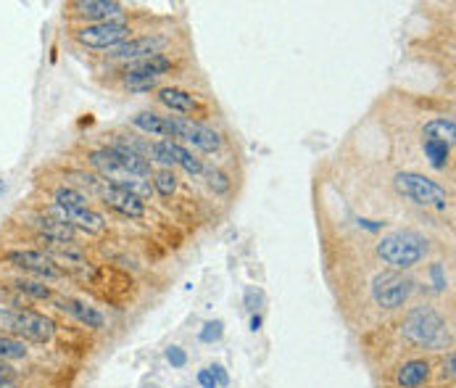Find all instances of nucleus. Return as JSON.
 <instances>
[{"label":"nucleus","instance_id":"nucleus-15","mask_svg":"<svg viewBox=\"0 0 456 388\" xmlns=\"http://www.w3.org/2000/svg\"><path fill=\"white\" fill-rule=\"evenodd\" d=\"M430 359L425 357H411L406 362L398 365V370L393 373V384L395 388H425L430 381Z\"/></svg>","mask_w":456,"mask_h":388},{"label":"nucleus","instance_id":"nucleus-28","mask_svg":"<svg viewBox=\"0 0 456 388\" xmlns=\"http://www.w3.org/2000/svg\"><path fill=\"white\" fill-rule=\"evenodd\" d=\"M246 301H248V310H256V301H259V293H254V291H248V293H246Z\"/></svg>","mask_w":456,"mask_h":388},{"label":"nucleus","instance_id":"nucleus-5","mask_svg":"<svg viewBox=\"0 0 456 388\" xmlns=\"http://www.w3.org/2000/svg\"><path fill=\"white\" fill-rule=\"evenodd\" d=\"M0 261L16 269L19 275L43 280V283H59L66 280V272L40 249H3Z\"/></svg>","mask_w":456,"mask_h":388},{"label":"nucleus","instance_id":"nucleus-4","mask_svg":"<svg viewBox=\"0 0 456 388\" xmlns=\"http://www.w3.org/2000/svg\"><path fill=\"white\" fill-rule=\"evenodd\" d=\"M393 186H395L398 194L403 195V198H409L417 206L438 209V211L452 209V194L441 183H436V180H430V177H425L419 172H406V169L395 172Z\"/></svg>","mask_w":456,"mask_h":388},{"label":"nucleus","instance_id":"nucleus-9","mask_svg":"<svg viewBox=\"0 0 456 388\" xmlns=\"http://www.w3.org/2000/svg\"><path fill=\"white\" fill-rule=\"evenodd\" d=\"M130 8L117 0H71L64 5V19L69 27H85V24H103L111 19L127 16Z\"/></svg>","mask_w":456,"mask_h":388},{"label":"nucleus","instance_id":"nucleus-13","mask_svg":"<svg viewBox=\"0 0 456 388\" xmlns=\"http://www.w3.org/2000/svg\"><path fill=\"white\" fill-rule=\"evenodd\" d=\"M51 304H53L56 310H61V312L69 315V318H74L79 325L90 327V330H101V327H106V318H103V312H101V310H95V307H90L87 301H82V299H77V296L56 293Z\"/></svg>","mask_w":456,"mask_h":388},{"label":"nucleus","instance_id":"nucleus-29","mask_svg":"<svg viewBox=\"0 0 456 388\" xmlns=\"http://www.w3.org/2000/svg\"><path fill=\"white\" fill-rule=\"evenodd\" d=\"M0 388H21V381H0Z\"/></svg>","mask_w":456,"mask_h":388},{"label":"nucleus","instance_id":"nucleus-21","mask_svg":"<svg viewBox=\"0 0 456 388\" xmlns=\"http://www.w3.org/2000/svg\"><path fill=\"white\" fill-rule=\"evenodd\" d=\"M153 191L161 198H172V194L177 191V177L172 169H159L153 172Z\"/></svg>","mask_w":456,"mask_h":388},{"label":"nucleus","instance_id":"nucleus-1","mask_svg":"<svg viewBox=\"0 0 456 388\" xmlns=\"http://www.w3.org/2000/svg\"><path fill=\"white\" fill-rule=\"evenodd\" d=\"M148 19V11H130L122 19H111L103 24H85V27H69V40L87 51H111L122 45L125 40L140 32V21Z\"/></svg>","mask_w":456,"mask_h":388},{"label":"nucleus","instance_id":"nucleus-19","mask_svg":"<svg viewBox=\"0 0 456 388\" xmlns=\"http://www.w3.org/2000/svg\"><path fill=\"white\" fill-rule=\"evenodd\" d=\"M172 153H175V167H183L188 175H193V177H200L203 175V161L193 156L185 145H180V143H172Z\"/></svg>","mask_w":456,"mask_h":388},{"label":"nucleus","instance_id":"nucleus-30","mask_svg":"<svg viewBox=\"0 0 456 388\" xmlns=\"http://www.w3.org/2000/svg\"><path fill=\"white\" fill-rule=\"evenodd\" d=\"M259 325H261V315H254V318H251V330H259Z\"/></svg>","mask_w":456,"mask_h":388},{"label":"nucleus","instance_id":"nucleus-27","mask_svg":"<svg viewBox=\"0 0 456 388\" xmlns=\"http://www.w3.org/2000/svg\"><path fill=\"white\" fill-rule=\"evenodd\" d=\"M198 384H200L203 388H216V381H214V376H211V370H208V367L198 373Z\"/></svg>","mask_w":456,"mask_h":388},{"label":"nucleus","instance_id":"nucleus-18","mask_svg":"<svg viewBox=\"0 0 456 388\" xmlns=\"http://www.w3.org/2000/svg\"><path fill=\"white\" fill-rule=\"evenodd\" d=\"M27 357H29V343L13 335H0V362H19Z\"/></svg>","mask_w":456,"mask_h":388},{"label":"nucleus","instance_id":"nucleus-16","mask_svg":"<svg viewBox=\"0 0 456 388\" xmlns=\"http://www.w3.org/2000/svg\"><path fill=\"white\" fill-rule=\"evenodd\" d=\"M130 122L137 129L148 132V135L167 137V140H172V143H177V140H180V135H177V122H175V117H172V114L140 111V114H134V117H132Z\"/></svg>","mask_w":456,"mask_h":388},{"label":"nucleus","instance_id":"nucleus-2","mask_svg":"<svg viewBox=\"0 0 456 388\" xmlns=\"http://www.w3.org/2000/svg\"><path fill=\"white\" fill-rule=\"evenodd\" d=\"M428 238L417 230H393L375 244V254L395 272L411 269L428 259Z\"/></svg>","mask_w":456,"mask_h":388},{"label":"nucleus","instance_id":"nucleus-10","mask_svg":"<svg viewBox=\"0 0 456 388\" xmlns=\"http://www.w3.org/2000/svg\"><path fill=\"white\" fill-rule=\"evenodd\" d=\"M59 333V325L53 323L48 315L27 307V310H13L11 312V325L8 335L24 341V343H51Z\"/></svg>","mask_w":456,"mask_h":388},{"label":"nucleus","instance_id":"nucleus-25","mask_svg":"<svg viewBox=\"0 0 456 388\" xmlns=\"http://www.w3.org/2000/svg\"><path fill=\"white\" fill-rule=\"evenodd\" d=\"M208 370H211L214 381H219V386H230V376H227V370L222 365H211Z\"/></svg>","mask_w":456,"mask_h":388},{"label":"nucleus","instance_id":"nucleus-26","mask_svg":"<svg viewBox=\"0 0 456 388\" xmlns=\"http://www.w3.org/2000/svg\"><path fill=\"white\" fill-rule=\"evenodd\" d=\"M11 307L0 304V335H8V325H11Z\"/></svg>","mask_w":456,"mask_h":388},{"label":"nucleus","instance_id":"nucleus-24","mask_svg":"<svg viewBox=\"0 0 456 388\" xmlns=\"http://www.w3.org/2000/svg\"><path fill=\"white\" fill-rule=\"evenodd\" d=\"M167 359H169L172 367H183V365L188 362V354H185L180 346H169V349H167Z\"/></svg>","mask_w":456,"mask_h":388},{"label":"nucleus","instance_id":"nucleus-23","mask_svg":"<svg viewBox=\"0 0 456 388\" xmlns=\"http://www.w3.org/2000/svg\"><path fill=\"white\" fill-rule=\"evenodd\" d=\"M222 320H214V323H206L203 325V330H200V341H206V343H211V341H219L222 338Z\"/></svg>","mask_w":456,"mask_h":388},{"label":"nucleus","instance_id":"nucleus-14","mask_svg":"<svg viewBox=\"0 0 456 388\" xmlns=\"http://www.w3.org/2000/svg\"><path fill=\"white\" fill-rule=\"evenodd\" d=\"M101 201H103L109 209H114L117 214L127 217V219H145V217H148L145 201L137 198L134 194H130L127 188H119V186L106 183V188H103V194H101Z\"/></svg>","mask_w":456,"mask_h":388},{"label":"nucleus","instance_id":"nucleus-8","mask_svg":"<svg viewBox=\"0 0 456 388\" xmlns=\"http://www.w3.org/2000/svg\"><path fill=\"white\" fill-rule=\"evenodd\" d=\"M169 45H172V35H167V32H145V35L130 37L122 45L106 51L103 62L111 66L132 64V62H140V59H148V56H156V54H167Z\"/></svg>","mask_w":456,"mask_h":388},{"label":"nucleus","instance_id":"nucleus-22","mask_svg":"<svg viewBox=\"0 0 456 388\" xmlns=\"http://www.w3.org/2000/svg\"><path fill=\"white\" fill-rule=\"evenodd\" d=\"M203 177H206V183L216 191V194H224V191H230V177L222 172V169H216V167H203Z\"/></svg>","mask_w":456,"mask_h":388},{"label":"nucleus","instance_id":"nucleus-17","mask_svg":"<svg viewBox=\"0 0 456 388\" xmlns=\"http://www.w3.org/2000/svg\"><path fill=\"white\" fill-rule=\"evenodd\" d=\"M452 148H454V143H446L438 137H422V151H425L430 167L438 172H444L452 164Z\"/></svg>","mask_w":456,"mask_h":388},{"label":"nucleus","instance_id":"nucleus-6","mask_svg":"<svg viewBox=\"0 0 456 388\" xmlns=\"http://www.w3.org/2000/svg\"><path fill=\"white\" fill-rule=\"evenodd\" d=\"M183 71V59L177 54H156V56H148V59H140V62H132V64L111 66V77L109 82L114 79L117 85L122 82H137V79H167L172 74H180Z\"/></svg>","mask_w":456,"mask_h":388},{"label":"nucleus","instance_id":"nucleus-11","mask_svg":"<svg viewBox=\"0 0 456 388\" xmlns=\"http://www.w3.org/2000/svg\"><path fill=\"white\" fill-rule=\"evenodd\" d=\"M411 293H414V280L403 272L388 269L372 280V299L386 312H395V310L406 307Z\"/></svg>","mask_w":456,"mask_h":388},{"label":"nucleus","instance_id":"nucleus-12","mask_svg":"<svg viewBox=\"0 0 456 388\" xmlns=\"http://www.w3.org/2000/svg\"><path fill=\"white\" fill-rule=\"evenodd\" d=\"M177 122V135L180 140L191 143L193 148L203 151V153H216L222 148V135L208 125H200L193 120H185V117H175Z\"/></svg>","mask_w":456,"mask_h":388},{"label":"nucleus","instance_id":"nucleus-20","mask_svg":"<svg viewBox=\"0 0 456 388\" xmlns=\"http://www.w3.org/2000/svg\"><path fill=\"white\" fill-rule=\"evenodd\" d=\"M422 137H438V140L454 143V117H436V120L425 122Z\"/></svg>","mask_w":456,"mask_h":388},{"label":"nucleus","instance_id":"nucleus-7","mask_svg":"<svg viewBox=\"0 0 456 388\" xmlns=\"http://www.w3.org/2000/svg\"><path fill=\"white\" fill-rule=\"evenodd\" d=\"M156 103L169 109L172 114H185V120H193L206 125L214 114H211V103L206 95H196L180 85H161L156 93H153Z\"/></svg>","mask_w":456,"mask_h":388},{"label":"nucleus","instance_id":"nucleus-3","mask_svg":"<svg viewBox=\"0 0 456 388\" xmlns=\"http://www.w3.org/2000/svg\"><path fill=\"white\" fill-rule=\"evenodd\" d=\"M401 335L406 338V343H411L417 349H441V346H446L449 330L436 307L417 304L406 312V318L401 323Z\"/></svg>","mask_w":456,"mask_h":388}]
</instances>
